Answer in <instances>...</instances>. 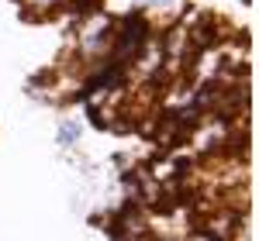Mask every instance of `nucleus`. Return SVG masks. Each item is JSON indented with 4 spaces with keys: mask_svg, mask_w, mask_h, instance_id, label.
Wrapping results in <instances>:
<instances>
[{
    "mask_svg": "<svg viewBox=\"0 0 259 241\" xmlns=\"http://www.w3.org/2000/svg\"><path fill=\"white\" fill-rule=\"evenodd\" d=\"M56 141H59L62 148H73V145L80 141V120H59V128H56Z\"/></svg>",
    "mask_w": 259,
    "mask_h": 241,
    "instance_id": "nucleus-1",
    "label": "nucleus"
},
{
    "mask_svg": "<svg viewBox=\"0 0 259 241\" xmlns=\"http://www.w3.org/2000/svg\"><path fill=\"white\" fill-rule=\"evenodd\" d=\"M177 0H139V7H152V11H166V7H173Z\"/></svg>",
    "mask_w": 259,
    "mask_h": 241,
    "instance_id": "nucleus-2",
    "label": "nucleus"
},
{
    "mask_svg": "<svg viewBox=\"0 0 259 241\" xmlns=\"http://www.w3.org/2000/svg\"><path fill=\"white\" fill-rule=\"evenodd\" d=\"M239 4H245V7H249V4H252V0H239Z\"/></svg>",
    "mask_w": 259,
    "mask_h": 241,
    "instance_id": "nucleus-3",
    "label": "nucleus"
}]
</instances>
